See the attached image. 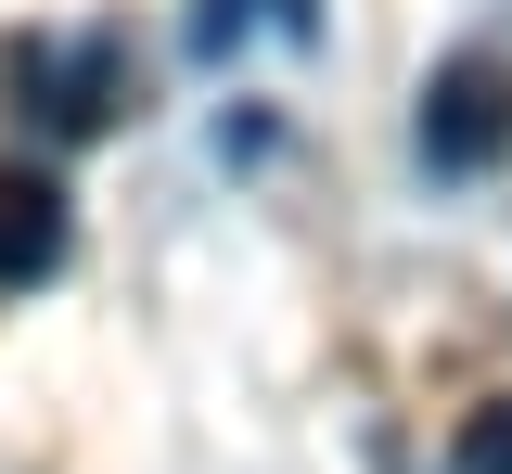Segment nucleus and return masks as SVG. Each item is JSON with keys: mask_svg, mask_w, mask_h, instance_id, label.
Returning <instances> with one entry per match:
<instances>
[{"mask_svg": "<svg viewBox=\"0 0 512 474\" xmlns=\"http://www.w3.org/2000/svg\"><path fill=\"white\" fill-rule=\"evenodd\" d=\"M423 167H436V180L512 167V65L500 52H448V65L423 77Z\"/></svg>", "mask_w": 512, "mask_h": 474, "instance_id": "f257e3e1", "label": "nucleus"}, {"mask_svg": "<svg viewBox=\"0 0 512 474\" xmlns=\"http://www.w3.org/2000/svg\"><path fill=\"white\" fill-rule=\"evenodd\" d=\"M116 103H128V52L116 39H13V116L90 141V129H116Z\"/></svg>", "mask_w": 512, "mask_h": 474, "instance_id": "f03ea898", "label": "nucleus"}, {"mask_svg": "<svg viewBox=\"0 0 512 474\" xmlns=\"http://www.w3.org/2000/svg\"><path fill=\"white\" fill-rule=\"evenodd\" d=\"M77 257V205L52 167H0V295H39Z\"/></svg>", "mask_w": 512, "mask_h": 474, "instance_id": "7ed1b4c3", "label": "nucleus"}, {"mask_svg": "<svg viewBox=\"0 0 512 474\" xmlns=\"http://www.w3.org/2000/svg\"><path fill=\"white\" fill-rule=\"evenodd\" d=\"M244 13H269L282 39H308V26H320V0H192V52H231Z\"/></svg>", "mask_w": 512, "mask_h": 474, "instance_id": "20e7f679", "label": "nucleus"}, {"mask_svg": "<svg viewBox=\"0 0 512 474\" xmlns=\"http://www.w3.org/2000/svg\"><path fill=\"white\" fill-rule=\"evenodd\" d=\"M461 474H512V398H487L461 423Z\"/></svg>", "mask_w": 512, "mask_h": 474, "instance_id": "39448f33", "label": "nucleus"}]
</instances>
